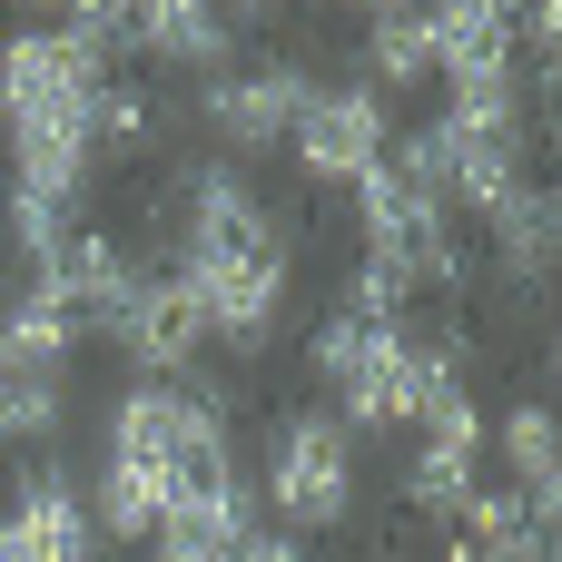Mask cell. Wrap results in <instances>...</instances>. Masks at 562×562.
I'll use <instances>...</instances> for the list:
<instances>
[{"mask_svg": "<svg viewBox=\"0 0 562 562\" xmlns=\"http://www.w3.org/2000/svg\"><path fill=\"white\" fill-rule=\"evenodd\" d=\"M178 296L198 316L207 346L227 356H267L286 326V227L257 198L247 168L227 158H188L178 168Z\"/></svg>", "mask_w": 562, "mask_h": 562, "instance_id": "obj_1", "label": "cell"}, {"mask_svg": "<svg viewBox=\"0 0 562 562\" xmlns=\"http://www.w3.org/2000/svg\"><path fill=\"white\" fill-rule=\"evenodd\" d=\"M109 79H119V59L89 49V40H69L59 20L0 40V138H10V188H30V198H49V207H79V198H89V168H99V148H89V109H99Z\"/></svg>", "mask_w": 562, "mask_h": 562, "instance_id": "obj_2", "label": "cell"}, {"mask_svg": "<svg viewBox=\"0 0 562 562\" xmlns=\"http://www.w3.org/2000/svg\"><path fill=\"white\" fill-rule=\"evenodd\" d=\"M99 454L109 464H138L158 494H168V524L237 494V435H227V395L217 385H188V375H138L109 395L99 415Z\"/></svg>", "mask_w": 562, "mask_h": 562, "instance_id": "obj_3", "label": "cell"}, {"mask_svg": "<svg viewBox=\"0 0 562 562\" xmlns=\"http://www.w3.org/2000/svg\"><path fill=\"white\" fill-rule=\"evenodd\" d=\"M247 494H257V514H267L277 533H296V543H306V533H336V524L356 514V435H346L326 405L277 415L267 445H257Z\"/></svg>", "mask_w": 562, "mask_h": 562, "instance_id": "obj_4", "label": "cell"}, {"mask_svg": "<svg viewBox=\"0 0 562 562\" xmlns=\"http://www.w3.org/2000/svg\"><path fill=\"white\" fill-rule=\"evenodd\" d=\"M356 198V237H366V267H385L405 296L435 286V296H464V247H454V207L435 188H415L405 168H375L346 188Z\"/></svg>", "mask_w": 562, "mask_h": 562, "instance_id": "obj_5", "label": "cell"}, {"mask_svg": "<svg viewBox=\"0 0 562 562\" xmlns=\"http://www.w3.org/2000/svg\"><path fill=\"white\" fill-rule=\"evenodd\" d=\"M385 148H395V119H385V99H375L366 79H316L306 109H296V128H286V158H296L316 188H356V178H375Z\"/></svg>", "mask_w": 562, "mask_h": 562, "instance_id": "obj_6", "label": "cell"}, {"mask_svg": "<svg viewBox=\"0 0 562 562\" xmlns=\"http://www.w3.org/2000/svg\"><path fill=\"white\" fill-rule=\"evenodd\" d=\"M306 89H316V79H306L296 59H237L227 79H207V89H198V119H207L217 158H227V168H247V158H277V148H286V128H296Z\"/></svg>", "mask_w": 562, "mask_h": 562, "instance_id": "obj_7", "label": "cell"}, {"mask_svg": "<svg viewBox=\"0 0 562 562\" xmlns=\"http://www.w3.org/2000/svg\"><path fill=\"white\" fill-rule=\"evenodd\" d=\"M474 484H484V415H474V395L454 385V395L415 425V454H405V504H415V514H435V524H454V514L474 504Z\"/></svg>", "mask_w": 562, "mask_h": 562, "instance_id": "obj_8", "label": "cell"}, {"mask_svg": "<svg viewBox=\"0 0 562 562\" xmlns=\"http://www.w3.org/2000/svg\"><path fill=\"white\" fill-rule=\"evenodd\" d=\"M267 10H207V0H158V10H128V49H148L168 79H227L237 69V30H257Z\"/></svg>", "mask_w": 562, "mask_h": 562, "instance_id": "obj_9", "label": "cell"}, {"mask_svg": "<svg viewBox=\"0 0 562 562\" xmlns=\"http://www.w3.org/2000/svg\"><path fill=\"white\" fill-rule=\"evenodd\" d=\"M0 562H99V533L79 514V484L59 464H30L0 504Z\"/></svg>", "mask_w": 562, "mask_h": 562, "instance_id": "obj_10", "label": "cell"}, {"mask_svg": "<svg viewBox=\"0 0 562 562\" xmlns=\"http://www.w3.org/2000/svg\"><path fill=\"white\" fill-rule=\"evenodd\" d=\"M99 336H109L138 375H188V366H198V346H207V336H198V316H188V296H178V277H158V267H138V277H128V296L109 306V326H99Z\"/></svg>", "mask_w": 562, "mask_h": 562, "instance_id": "obj_11", "label": "cell"}, {"mask_svg": "<svg viewBox=\"0 0 562 562\" xmlns=\"http://www.w3.org/2000/svg\"><path fill=\"white\" fill-rule=\"evenodd\" d=\"M425 69H435L445 89H464V79H514V10H494V0H445V10H425Z\"/></svg>", "mask_w": 562, "mask_h": 562, "instance_id": "obj_12", "label": "cell"}, {"mask_svg": "<svg viewBox=\"0 0 562 562\" xmlns=\"http://www.w3.org/2000/svg\"><path fill=\"white\" fill-rule=\"evenodd\" d=\"M484 445L504 454V474H514V494H524V514L553 533V514H562V435H553V405H504L494 425H484Z\"/></svg>", "mask_w": 562, "mask_h": 562, "instance_id": "obj_13", "label": "cell"}, {"mask_svg": "<svg viewBox=\"0 0 562 562\" xmlns=\"http://www.w3.org/2000/svg\"><path fill=\"white\" fill-rule=\"evenodd\" d=\"M484 227H494V267L514 286H543L553 277V188H514Z\"/></svg>", "mask_w": 562, "mask_h": 562, "instance_id": "obj_14", "label": "cell"}, {"mask_svg": "<svg viewBox=\"0 0 562 562\" xmlns=\"http://www.w3.org/2000/svg\"><path fill=\"white\" fill-rule=\"evenodd\" d=\"M415 79H435L425 69V10H366V89L385 99V89H415Z\"/></svg>", "mask_w": 562, "mask_h": 562, "instance_id": "obj_15", "label": "cell"}, {"mask_svg": "<svg viewBox=\"0 0 562 562\" xmlns=\"http://www.w3.org/2000/svg\"><path fill=\"white\" fill-rule=\"evenodd\" d=\"M148 119H158L148 89H138V79H109L99 109H89V148H99V158H138V148H148Z\"/></svg>", "mask_w": 562, "mask_h": 562, "instance_id": "obj_16", "label": "cell"}, {"mask_svg": "<svg viewBox=\"0 0 562 562\" xmlns=\"http://www.w3.org/2000/svg\"><path fill=\"white\" fill-rule=\"evenodd\" d=\"M227 562H306V543H296V533H277V524H247Z\"/></svg>", "mask_w": 562, "mask_h": 562, "instance_id": "obj_17", "label": "cell"}, {"mask_svg": "<svg viewBox=\"0 0 562 562\" xmlns=\"http://www.w3.org/2000/svg\"><path fill=\"white\" fill-rule=\"evenodd\" d=\"M0 257H10V247H0Z\"/></svg>", "mask_w": 562, "mask_h": 562, "instance_id": "obj_18", "label": "cell"}]
</instances>
